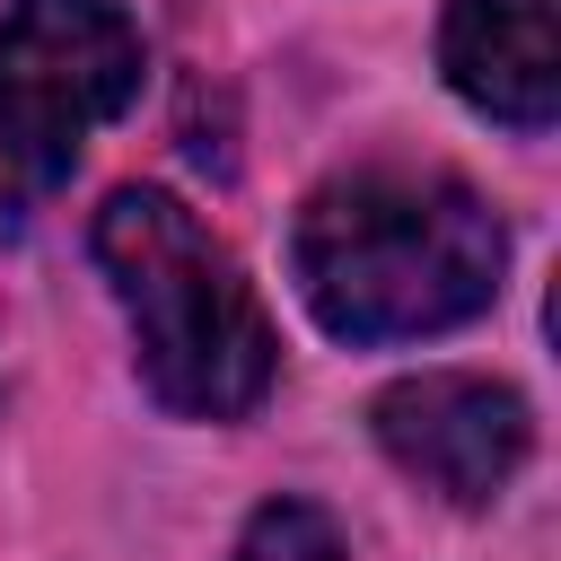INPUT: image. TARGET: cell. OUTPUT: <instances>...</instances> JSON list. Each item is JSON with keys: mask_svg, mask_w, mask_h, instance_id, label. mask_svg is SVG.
<instances>
[{"mask_svg": "<svg viewBox=\"0 0 561 561\" xmlns=\"http://www.w3.org/2000/svg\"><path fill=\"white\" fill-rule=\"evenodd\" d=\"M289 272L333 342H421L500 298L508 228L447 167H359L307 193Z\"/></svg>", "mask_w": 561, "mask_h": 561, "instance_id": "cell-1", "label": "cell"}, {"mask_svg": "<svg viewBox=\"0 0 561 561\" xmlns=\"http://www.w3.org/2000/svg\"><path fill=\"white\" fill-rule=\"evenodd\" d=\"M96 263L131 316L149 394L184 421H237L272 394L280 342L237 254L158 184H123L96 210Z\"/></svg>", "mask_w": 561, "mask_h": 561, "instance_id": "cell-2", "label": "cell"}, {"mask_svg": "<svg viewBox=\"0 0 561 561\" xmlns=\"http://www.w3.org/2000/svg\"><path fill=\"white\" fill-rule=\"evenodd\" d=\"M140 96V26L114 0H18L0 18V158L61 184L96 123Z\"/></svg>", "mask_w": 561, "mask_h": 561, "instance_id": "cell-3", "label": "cell"}, {"mask_svg": "<svg viewBox=\"0 0 561 561\" xmlns=\"http://www.w3.org/2000/svg\"><path fill=\"white\" fill-rule=\"evenodd\" d=\"M368 430L377 447L421 482L438 491L447 508H482L517 482L526 447H535V412L517 386L500 377H465V368H421V377H394L377 403H368Z\"/></svg>", "mask_w": 561, "mask_h": 561, "instance_id": "cell-4", "label": "cell"}, {"mask_svg": "<svg viewBox=\"0 0 561 561\" xmlns=\"http://www.w3.org/2000/svg\"><path fill=\"white\" fill-rule=\"evenodd\" d=\"M438 70L473 114H491L508 131H552V114H561L552 0H447Z\"/></svg>", "mask_w": 561, "mask_h": 561, "instance_id": "cell-5", "label": "cell"}, {"mask_svg": "<svg viewBox=\"0 0 561 561\" xmlns=\"http://www.w3.org/2000/svg\"><path fill=\"white\" fill-rule=\"evenodd\" d=\"M228 561H342V526L316 500H263Z\"/></svg>", "mask_w": 561, "mask_h": 561, "instance_id": "cell-6", "label": "cell"}]
</instances>
